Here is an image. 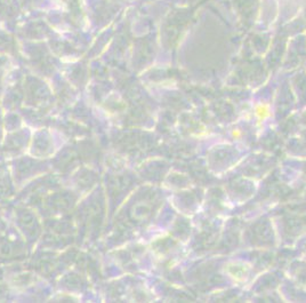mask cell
I'll return each instance as SVG.
<instances>
[{
    "label": "cell",
    "mask_w": 306,
    "mask_h": 303,
    "mask_svg": "<svg viewBox=\"0 0 306 303\" xmlns=\"http://www.w3.org/2000/svg\"><path fill=\"white\" fill-rule=\"evenodd\" d=\"M256 113H257V116L263 120L270 115V111H268L267 106H265V105H259V106H257V109H256Z\"/></svg>",
    "instance_id": "1"
},
{
    "label": "cell",
    "mask_w": 306,
    "mask_h": 303,
    "mask_svg": "<svg viewBox=\"0 0 306 303\" xmlns=\"http://www.w3.org/2000/svg\"><path fill=\"white\" fill-rule=\"evenodd\" d=\"M233 135H234V136H240V132L239 131H234V132H233Z\"/></svg>",
    "instance_id": "2"
}]
</instances>
